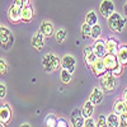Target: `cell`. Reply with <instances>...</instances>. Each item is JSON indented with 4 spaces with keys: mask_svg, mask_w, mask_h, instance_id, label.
<instances>
[{
    "mask_svg": "<svg viewBox=\"0 0 127 127\" xmlns=\"http://www.w3.org/2000/svg\"><path fill=\"white\" fill-rule=\"evenodd\" d=\"M42 64H43V69L47 74H51L52 71H56L60 65H61V60L54 55V54H47L43 56V60H42Z\"/></svg>",
    "mask_w": 127,
    "mask_h": 127,
    "instance_id": "obj_1",
    "label": "cell"
},
{
    "mask_svg": "<svg viewBox=\"0 0 127 127\" xmlns=\"http://www.w3.org/2000/svg\"><path fill=\"white\" fill-rule=\"evenodd\" d=\"M99 83H100V88L104 92H112L117 88V78H116L111 71H107L102 78H99Z\"/></svg>",
    "mask_w": 127,
    "mask_h": 127,
    "instance_id": "obj_2",
    "label": "cell"
},
{
    "mask_svg": "<svg viewBox=\"0 0 127 127\" xmlns=\"http://www.w3.org/2000/svg\"><path fill=\"white\" fill-rule=\"evenodd\" d=\"M107 20H108L109 29L113 31V32H116V33H121V32L123 31V28H125V26H126V19L122 18L121 14L116 13V12Z\"/></svg>",
    "mask_w": 127,
    "mask_h": 127,
    "instance_id": "obj_3",
    "label": "cell"
},
{
    "mask_svg": "<svg viewBox=\"0 0 127 127\" xmlns=\"http://www.w3.org/2000/svg\"><path fill=\"white\" fill-rule=\"evenodd\" d=\"M0 42H1V47L4 50H9L14 43V36L6 27L0 28Z\"/></svg>",
    "mask_w": 127,
    "mask_h": 127,
    "instance_id": "obj_4",
    "label": "cell"
},
{
    "mask_svg": "<svg viewBox=\"0 0 127 127\" xmlns=\"http://www.w3.org/2000/svg\"><path fill=\"white\" fill-rule=\"evenodd\" d=\"M8 18L12 23H19L22 22V8L13 3L8 9Z\"/></svg>",
    "mask_w": 127,
    "mask_h": 127,
    "instance_id": "obj_5",
    "label": "cell"
},
{
    "mask_svg": "<svg viewBox=\"0 0 127 127\" xmlns=\"http://www.w3.org/2000/svg\"><path fill=\"white\" fill-rule=\"evenodd\" d=\"M99 10H100V14L108 19L114 13V3L112 0H103L99 5Z\"/></svg>",
    "mask_w": 127,
    "mask_h": 127,
    "instance_id": "obj_6",
    "label": "cell"
},
{
    "mask_svg": "<svg viewBox=\"0 0 127 127\" xmlns=\"http://www.w3.org/2000/svg\"><path fill=\"white\" fill-rule=\"evenodd\" d=\"M103 61H104V65L108 71H113L114 69H117L121 65L117 55H112V54H107L103 57Z\"/></svg>",
    "mask_w": 127,
    "mask_h": 127,
    "instance_id": "obj_7",
    "label": "cell"
},
{
    "mask_svg": "<svg viewBox=\"0 0 127 127\" xmlns=\"http://www.w3.org/2000/svg\"><path fill=\"white\" fill-rule=\"evenodd\" d=\"M90 69H92L93 74H94V75L97 76V78H102L104 74L108 71L107 67H105V65H104L103 59H100V57H98L97 60H95V62L93 64V66H92Z\"/></svg>",
    "mask_w": 127,
    "mask_h": 127,
    "instance_id": "obj_8",
    "label": "cell"
},
{
    "mask_svg": "<svg viewBox=\"0 0 127 127\" xmlns=\"http://www.w3.org/2000/svg\"><path fill=\"white\" fill-rule=\"evenodd\" d=\"M92 46H93V50L95 52V55H97L98 57H100V59H103L105 55L108 54L107 47H105V41H103V39H99V38L95 39Z\"/></svg>",
    "mask_w": 127,
    "mask_h": 127,
    "instance_id": "obj_9",
    "label": "cell"
},
{
    "mask_svg": "<svg viewBox=\"0 0 127 127\" xmlns=\"http://www.w3.org/2000/svg\"><path fill=\"white\" fill-rule=\"evenodd\" d=\"M98 59V56L95 55V52L93 50V46H87L84 48V60H85L87 66L90 69L93 66V64L95 62V60Z\"/></svg>",
    "mask_w": 127,
    "mask_h": 127,
    "instance_id": "obj_10",
    "label": "cell"
},
{
    "mask_svg": "<svg viewBox=\"0 0 127 127\" xmlns=\"http://www.w3.org/2000/svg\"><path fill=\"white\" fill-rule=\"evenodd\" d=\"M84 122H85V118L83 116L81 109H74L71 113V123L72 127H84Z\"/></svg>",
    "mask_w": 127,
    "mask_h": 127,
    "instance_id": "obj_11",
    "label": "cell"
},
{
    "mask_svg": "<svg viewBox=\"0 0 127 127\" xmlns=\"http://www.w3.org/2000/svg\"><path fill=\"white\" fill-rule=\"evenodd\" d=\"M75 65H76V60H75V57L71 56V55H65L61 59V66H62V69H66L70 72H74V70H75Z\"/></svg>",
    "mask_w": 127,
    "mask_h": 127,
    "instance_id": "obj_12",
    "label": "cell"
},
{
    "mask_svg": "<svg viewBox=\"0 0 127 127\" xmlns=\"http://www.w3.org/2000/svg\"><path fill=\"white\" fill-rule=\"evenodd\" d=\"M10 120H12V109L9 108L8 104L1 105V108H0V121H1V123L8 125Z\"/></svg>",
    "mask_w": 127,
    "mask_h": 127,
    "instance_id": "obj_13",
    "label": "cell"
},
{
    "mask_svg": "<svg viewBox=\"0 0 127 127\" xmlns=\"http://www.w3.org/2000/svg\"><path fill=\"white\" fill-rule=\"evenodd\" d=\"M103 98H104V90H103L102 88H94L93 92H92V94H90V97H89V99H90L95 105L100 104L102 100H103Z\"/></svg>",
    "mask_w": 127,
    "mask_h": 127,
    "instance_id": "obj_14",
    "label": "cell"
},
{
    "mask_svg": "<svg viewBox=\"0 0 127 127\" xmlns=\"http://www.w3.org/2000/svg\"><path fill=\"white\" fill-rule=\"evenodd\" d=\"M32 46H33L36 50H42L45 46V36L43 33H42L41 31H38L37 33L33 36V38H32Z\"/></svg>",
    "mask_w": 127,
    "mask_h": 127,
    "instance_id": "obj_15",
    "label": "cell"
},
{
    "mask_svg": "<svg viewBox=\"0 0 127 127\" xmlns=\"http://www.w3.org/2000/svg\"><path fill=\"white\" fill-rule=\"evenodd\" d=\"M105 47H107L108 54L117 55L118 48H120V43L117 42V39H114V38H107L105 39Z\"/></svg>",
    "mask_w": 127,
    "mask_h": 127,
    "instance_id": "obj_16",
    "label": "cell"
},
{
    "mask_svg": "<svg viewBox=\"0 0 127 127\" xmlns=\"http://www.w3.org/2000/svg\"><path fill=\"white\" fill-rule=\"evenodd\" d=\"M94 105H95V104H94L90 99H88L85 103H84L83 108H81V112H83L84 118H89V117H92V114H93V112H94Z\"/></svg>",
    "mask_w": 127,
    "mask_h": 127,
    "instance_id": "obj_17",
    "label": "cell"
},
{
    "mask_svg": "<svg viewBox=\"0 0 127 127\" xmlns=\"http://www.w3.org/2000/svg\"><path fill=\"white\" fill-rule=\"evenodd\" d=\"M32 19H33V8L31 5L23 6L22 8V22L29 23Z\"/></svg>",
    "mask_w": 127,
    "mask_h": 127,
    "instance_id": "obj_18",
    "label": "cell"
},
{
    "mask_svg": "<svg viewBox=\"0 0 127 127\" xmlns=\"http://www.w3.org/2000/svg\"><path fill=\"white\" fill-rule=\"evenodd\" d=\"M117 57H118V61L122 66H126L127 65V45H121L120 48H118V52H117Z\"/></svg>",
    "mask_w": 127,
    "mask_h": 127,
    "instance_id": "obj_19",
    "label": "cell"
},
{
    "mask_svg": "<svg viewBox=\"0 0 127 127\" xmlns=\"http://www.w3.org/2000/svg\"><path fill=\"white\" fill-rule=\"evenodd\" d=\"M39 31L43 33L45 37H51L54 34V26H52L50 22H43L39 27Z\"/></svg>",
    "mask_w": 127,
    "mask_h": 127,
    "instance_id": "obj_20",
    "label": "cell"
},
{
    "mask_svg": "<svg viewBox=\"0 0 127 127\" xmlns=\"http://www.w3.org/2000/svg\"><path fill=\"white\" fill-rule=\"evenodd\" d=\"M107 123L108 127H120V116L116 114L114 112L107 116Z\"/></svg>",
    "mask_w": 127,
    "mask_h": 127,
    "instance_id": "obj_21",
    "label": "cell"
},
{
    "mask_svg": "<svg viewBox=\"0 0 127 127\" xmlns=\"http://www.w3.org/2000/svg\"><path fill=\"white\" fill-rule=\"evenodd\" d=\"M123 109H125V100L123 99H117L113 104V112L116 114L121 116V114H123Z\"/></svg>",
    "mask_w": 127,
    "mask_h": 127,
    "instance_id": "obj_22",
    "label": "cell"
},
{
    "mask_svg": "<svg viewBox=\"0 0 127 127\" xmlns=\"http://www.w3.org/2000/svg\"><path fill=\"white\" fill-rule=\"evenodd\" d=\"M85 23H88L89 26H95L98 24V17H97V13L95 12H89L85 17Z\"/></svg>",
    "mask_w": 127,
    "mask_h": 127,
    "instance_id": "obj_23",
    "label": "cell"
},
{
    "mask_svg": "<svg viewBox=\"0 0 127 127\" xmlns=\"http://www.w3.org/2000/svg\"><path fill=\"white\" fill-rule=\"evenodd\" d=\"M57 121H59V118H56V116L54 113H50V114H47V117L45 120V125H46V127H56Z\"/></svg>",
    "mask_w": 127,
    "mask_h": 127,
    "instance_id": "obj_24",
    "label": "cell"
},
{
    "mask_svg": "<svg viewBox=\"0 0 127 127\" xmlns=\"http://www.w3.org/2000/svg\"><path fill=\"white\" fill-rule=\"evenodd\" d=\"M92 36V26H89L88 23H83L81 24V37L84 39H88Z\"/></svg>",
    "mask_w": 127,
    "mask_h": 127,
    "instance_id": "obj_25",
    "label": "cell"
},
{
    "mask_svg": "<svg viewBox=\"0 0 127 127\" xmlns=\"http://www.w3.org/2000/svg\"><path fill=\"white\" fill-rule=\"evenodd\" d=\"M71 75H72V72H70L69 70L66 69H62L61 70V74H60V78H61V81L64 84H69L71 81Z\"/></svg>",
    "mask_w": 127,
    "mask_h": 127,
    "instance_id": "obj_26",
    "label": "cell"
},
{
    "mask_svg": "<svg viewBox=\"0 0 127 127\" xmlns=\"http://www.w3.org/2000/svg\"><path fill=\"white\" fill-rule=\"evenodd\" d=\"M100 33H102L100 26H99V24H95V26L92 27V36H90V38H93L94 41H95V39H98L99 36H100Z\"/></svg>",
    "mask_w": 127,
    "mask_h": 127,
    "instance_id": "obj_27",
    "label": "cell"
},
{
    "mask_svg": "<svg viewBox=\"0 0 127 127\" xmlns=\"http://www.w3.org/2000/svg\"><path fill=\"white\" fill-rule=\"evenodd\" d=\"M66 34H67V32H66L65 28H61V29H59V31L56 32V39H57L59 43H62V42L65 41Z\"/></svg>",
    "mask_w": 127,
    "mask_h": 127,
    "instance_id": "obj_28",
    "label": "cell"
},
{
    "mask_svg": "<svg viewBox=\"0 0 127 127\" xmlns=\"http://www.w3.org/2000/svg\"><path fill=\"white\" fill-rule=\"evenodd\" d=\"M97 127H108L107 123V117H104L103 114H100L97 120Z\"/></svg>",
    "mask_w": 127,
    "mask_h": 127,
    "instance_id": "obj_29",
    "label": "cell"
},
{
    "mask_svg": "<svg viewBox=\"0 0 127 127\" xmlns=\"http://www.w3.org/2000/svg\"><path fill=\"white\" fill-rule=\"evenodd\" d=\"M84 127H97V121H94L92 117L85 118V122H84Z\"/></svg>",
    "mask_w": 127,
    "mask_h": 127,
    "instance_id": "obj_30",
    "label": "cell"
},
{
    "mask_svg": "<svg viewBox=\"0 0 127 127\" xmlns=\"http://www.w3.org/2000/svg\"><path fill=\"white\" fill-rule=\"evenodd\" d=\"M123 67H125V66L120 65L117 69H114V70H113V71H111V72L113 74V75H114L116 78H118V76H121V75H122V72H123Z\"/></svg>",
    "mask_w": 127,
    "mask_h": 127,
    "instance_id": "obj_31",
    "label": "cell"
},
{
    "mask_svg": "<svg viewBox=\"0 0 127 127\" xmlns=\"http://www.w3.org/2000/svg\"><path fill=\"white\" fill-rule=\"evenodd\" d=\"M6 71H8L6 64H5V61L1 59V60H0V72H1V75H4V74H6Z\"/></svg>",
    "mask_w": 127,
    "mask_h": 127,
    "instance_id": "obj_32",
    "label": "cell"
},
{
    "mask_svg": "<svg viewBox=\"0 0 127 127\" xmlns=\"http://www.w3.org/2000/svg\"><path fill=\"white\" fill-rule=\"evenodd\" d=\"M120 127H127V116L126 114L120 116Z\"/></svg>",
    "mask_w": 127,
    "mask_h": 127,
    "instance_id": "obj_33",
    "label": "cell"
},
{
    "mask_svg": "<svg viewBox=\"0 0 127 127\" xmlns=\"http://www.w3.org/2000/svg\"><path fill=\"white\" fill-rule=\"evenodd\" d=\"M5 94H6V87H5L4 83H1L0 84V99H4Z\"/></svg>",
    "mask_w": 127,
    "mask_h": 127,
    "instance_id": "obj_34",
    "label": "cell"
},
{
    "mask_svg": "<svg viewBox=\"0 0 127 127\" xmlns=\"http://www.w3.org/2000/svg\"><path fill=\"white\" fill-rule=\"evenodd\" d=\"M14 3H15L17 5H19L20 8H23V6L29 5V0H14Z\"/></svg>",
    "mask_w": 127,
    "mask_h": 127,
    "instance_id": "obj_35",
    "label": "cell"
},
{
    "mask_svg": "<svg viewBox=\"0 0 127 127\" xmlns=\"http://www.w3.org/2000/svg\"><path fill=\"white\" fill-rule=\"evenodd\" d=\"M56 127H69V125H67V122L65 121V118H59Z\"/></svg>",
    "mask_w": 127,
    "mask_h": 127,
    "instance_id": "obj_36",
    "label": "cell"
},
{
    "mask_svg": "<svg viewBox=\"0 0 127 127\" xmlns=\"http://www.w3.org/2000/svg\"><path fill=\"white\" fill-rule=\"evenodd\" d=\"M122 99L127 103V88H126V89L123 90V93H122Z\"/></svg>",
    "mask_w": 127,
    "mask_h": 127,
    "instance_id": "obj_37",
    "label": "cell"
},
{
    "mask_svg": "<svg viewBox=\"0 0 127 127\" xmlns=\"http://www.w3.org/2000/svg\"><path fill=\"white\" fill-rule=\"evenodd\" d=\"M123 12H125V15L127 17V1H126L125 5H123Z\"/></svg>",
    "mask_w": 127,
    "mask_h": 127,
    "instance_id": "obj_38",
    "label": "cell"
},
{
    "mask_svg": "<svg viewBox=\"0 0 127 127\" xmlns=\"http://www.w3.org/2000/svg\"><path fill=\"white\" fill-rule=\"evenodd\" d=\"M123 114H126L127 116V103L125 102V109H123Z\"/></svg>",
    "mask_w": 127,
    "mask_h": 127,
    "instance_id": "obj_39",
    "label": "cell"
},
{
    "mask_svg": "<svg viewBox=\"0 0 127 127\" xmlns=\"http://www.w3.org/2000/svg\"><path fill=\"white\" fill-rule=\"evenodd\" d=\"M19 127H31V125L29 123H23V125H20Z\"/></svg>",
    "mask_w": 127,
    "mask_h": 127,
    "instance_id": "obj_40",
    "label": "cell"
}]
</instances>
